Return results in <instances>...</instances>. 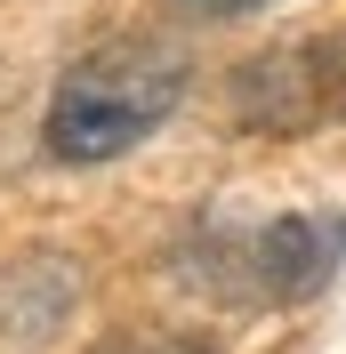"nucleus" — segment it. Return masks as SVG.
Returning a JSON list of instances; mask_svg holds the SVG:
<instances>
[{
    "instance_id": "obj_5",
    "label": "nucleus",
    "mask_w": 346,
    "mask_h": 354,
    "mask_svg": "<svg viewBox=\"0 0 346 354\" xmlns=\"http://www.w3.org/2000/svg\"><path fill=\"white\" fill-rule=\"evenodd\" d=\"M185 8H201V17H250V8H266V0H185Z\"/></svg>"
},
{
    "instance_id": "obj_2",
    "label": "nucleus",
    "mask_w": 346,
    "mask_h": 354,
    "mask_svg": "<svg viewBox=\"0 0 346 354\" xmlns=\"http://www.w3.org/2000/svg\"><path fill=\"white\" fill-rule=\"evenodd\" d=\"M346 258V218H274L258 234H201L185 250L194 282L210 298H234V306H298V298H322V282Z\"/></svg>"
},
{
    "instance_id": "obj_1",
    "label": "nucleus",
    "mask_w": 346,
    "mask_h": 354,
    "mask_svg": "<svg viewBox=\"0 0 346 354\" xmlns=\"http://www.w3.org/2000/svg\"><path fill=\"white\" fill-rule=\"evenodd\" d=\"M194 88V57L177 41H105L89 48L81 65L57 81L41 121L48 161L65 169H97V161H121L129 145H145Z\"/></svg>"
},
{
    "instance_id": "obj_3",
    "label": "nucleus",
    "mask_w": 346,
    "mask_h": 354,
    "mask_svg": "<svg viewBox=\"0 0 346 354\" xmlns=\"http://www.w3.org/2000/svg\"><path fill=\"white\" fill-rule=\"evenodd\" d=\"M226 121L258 137H306L322 121H346V24L322 41L266 48L226 81Z\"/></svg>"
},
{
    "instance_id": "obj_4",
    "label": "nucleus",
    "mask_w": 346,
    "mask_h": 354,
    "mask_svg": "<svg viewBox=\"0 0 346 354\" xmlns=\"http://www.w3.org/2000/svg\"><path fill=\"white\" fill-rule=\"evenodd\" d=\"M97 354H217L210 338H177V330H137V338H105Z\"/></svg>"
}]
</instances>
